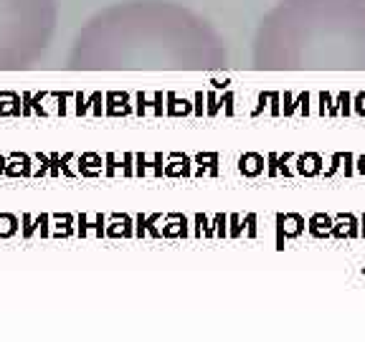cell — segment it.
Wrapping results in <instances>:
<instances>
[{"label":"cell","mask_w":365,"mask_h":342,"mask_svg":"<svg viewBox=\"0 0 365 342\" xmlns=\"http://www.w3.org/2000/svg\"><path fill=\"white\" fill-rule=\"evenodd\" d=\"M71 71H208L228 68L226 38L175 0H125L97 11L74 36Z\"/></svg>","instance_id":"cell-1"},{"label":"cell","mask_w":365,"mask_h":342,"mask_svg":"<svg viewBox=\"0 0 365 342\" xmlns=\"http://www.w3.org/2000/svg\"><path fill=\"white\" fill-rule=\"evenodd\" d=\"M257 71H365V0H279L251 46Z\"/></svg>","instance_id":"cell-2"},{"label":"cell","mask_w":365,"mask_h":342,"mask_svg":"<svg viewBox=\"0 0 365 342\" xmlns=\"http://www.w3.org/2000/svg\"><path fill=\"white\" fill-rule=\"evenodd\" d=\"M58 0H0V71L34 68L51 48Z\"/></svg>","instance_id":"cell-3"}]
</instances>
